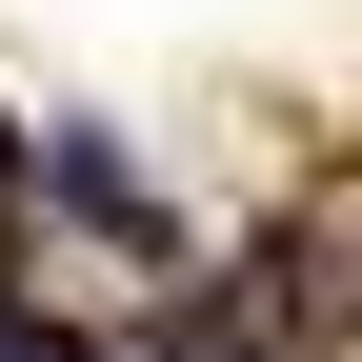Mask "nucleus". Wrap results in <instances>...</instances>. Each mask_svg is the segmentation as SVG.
Here are the masks:
<instances>
[{"label": "nucleus", "instance_id": "1", "mask_svg": "<svg viewBox=\"0 0 362 362\" xmlns=\"http://www.w3.org/2000/svg\"><path fill=\"white\" fill-rule=\"evenodd\" d=\"M0 362H101V342H61V322H21V342H0Z\"/></svg>", "mask_w": 362, "mask_h": 362}]
</instances>
